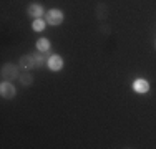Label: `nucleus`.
<instances>
[{"instance_id": "nucleus-7", "label": "nucleus", "mask_w": 156, "mask_h": 149, "mask_svg": "<svg viewBox=\"0 0 156 149\" xmlns=\"http://www.w3.org/2000/svg\"><path fill=\"white\" fill-rule=\"evenodd\" d=\"M27 13L30 15V17H33V18H42L43 15H45V12H43V7L40 5V3H32V5H28Z\"/></svg>"}, {"instance_id": "nucleus-2", "label": "nucleus", "mask_w": 156, "mask_h": 149, "mask_svg": "<svg viewBox=\"0 0 156 149\" xmlns=\"http://www.w3.org/2000/svg\"><path fill=\"white\" fill-rule=\"evenodd\" d=\"M63 18H65V13H63L62 10H58V9H50V10L45 13L47 23H48V25H53V27L60 25L62 22H63Z\"/></svg>"}, {"instance_id": "nucleus-4", "label": "nucleus", "mask_w": 156, "mask_h": 149, "mask_svg": "<svg viewBox=\"0 0 156 149\" xmlns=\"http://www.w3.org/2000/svg\"><path fill=\"white\" fill-rule=\"evenodd\" d=\"M47 66L48 70H51V71H60L63 68V58L58 57V55H51L50 58H48L47 61Z\"/></svg>"}, {"instance_id": "nucleus-6", "label": "nucleus", "mask_w": 156, "mask_h": 149, "mask_svg": "<svg viewBox=\"0 0 156 149\" xmlns=\"http://www.w3.org/2000/svg\"><path fill=\"white\" fill-rule=\"evenodd\" d=\"M133 89H135L136 93H140V95H144V93L150 91V83H148L144 78H138V80H135V83H133Z\"/></svg>"}, {"instance_id": "nucleus-10", "label": "nucleus", "mask_w": 156, "mask_h": 149, "mask_svg": "<svg viewBox=\"0 0 156 149\" xmlns=\"http://www.w3.org/2000/svg\"><path fill=\"white\" fill-rule=\"evenodd\" d=\"M18 81L22 83V86H32L33 85V74L30 71H23L18 76Z\"/></svg>"}, {"instance_id": "nucleus-9", "label": "nucleus", "mask_w": 156, "mask_h": 149, "mask_svg": "<svg viewBox=\"0 0 156 149\" xmlns=\"http://www.w3.org/2000/svg\"><path fill=\"white\" fill-rule=\"evenodd\" d=\"M35 57V63H37V68H42L43 65H47L48 61V51H38V53H33Z\"/></svg>"}, {"instance_id": "nucleus-12", "label": "nucleus", "mask_w": 156, "mask_h": 149, "mask_svg": "<svg viewBox=\"0 0 156 149\" xmlns=\"http://www.w3.org/2000/svg\"><path fill=\"white\" fill-rule=\"evenodd\" d=\"M37 50H38V51H48V50H50V40H48V38L37 40Z\"/></svg>"}, {"instance_id": "nucleus-8", "label": "nucleus", "mask_w": 156, "mask_h": 149, "mask_svg": "<svg viewBox=\"0 0 156 149\" xmlns=\"http://www.w3.org/2000/svg\"><path fill=\"white\" fill-rule=\"evenodd\" d=\"M95 15H96V18H98L100 22H103V20H106L108 18V5L106 3H98L96 5V9H95Z\"/></svg>"}, {"instance_id": "nucleus-14", "label": "nucleus", "mask_w": 156, "mask_h": 149, "mask_svg": "<svg viewBox=\"0 0 156 149\" xmlns=\"http://www.w3.org/2000/svg\"><path fill=\"white\" fill-rule=\"evenodd\" d=\"M154 47H156V42H154Z\"/></svg>"}, {"instance_id": "nucleus-5", "label": "nucleus", "mask_w": 156, "mask_h": 149, "mask_svg": "<svg viewBox=\"0 0 156 149\" xmlns=\"http://www.w3.org/2000/svg\"><path fill=\"white\" fill-rule=\"evenodd\" d=\"M18 66L23 70H32V68H37V63H35V57L33 55H23L18 60Z\"/></svg>"}, {"instance_id": "nucleus-13", "label": "nucleus", "mask_w": 156, "mask_h": 149, "mask_svg": "<svg viewBox=\"0 0 156 149\" xmlns=\"http://www.w3.org/2000/svg\"><path fill=\"white\" fill-rule=\"evenodd\" d=\"M100 32H101V33H105V35H110V33H111V28L108 27V25H101Z\"/></svg>"}, {"instance_id": "nucleus-11", "label": "nucleus", "mask_w": 156, "mask_h": 149, "mask_svg": "<svg viewBox=\"0 0 156 149\" xmlns=\"http://www.w3.org/2000/svg\"><path fill=\"white\" fill-rule=\"evenodd\" d=\"M45 25H47V20H43V18H33L32 28H33V32H43Z\"/></svg>"}, {"instance_id": "nucleus-1", "label": "nucleus", "mask_w": 156, "mask_h": 149, "mask_svg": "<svg viewBox=\"0 0 156 149\" xmlns=\"http://www.w3.org/2000/svg\"><path fill=\"white\" fill-rule=\"evenodd\" d=\"M0 76H2V80H3V81L17 80V78L20 76V71H18V65H13V63H5V65L2 66Z\"/></svg>"}, {"instance_id": "nucleus-3", "label": "nucleus", "mask_w": 156, "mask_h": 149, "mask_svg": "<svg viewBox=\"0 0 156 149\" xmlns=\"http://www.w3.org/2000/svg\"><path fill=\"white\" fill-rule=\"evenodd\" d=\"M0 95H2L3 99H12V98H15L17 89H15V86H13L12 81H2V85H0Z\"/></svg>"}]
</instances>
